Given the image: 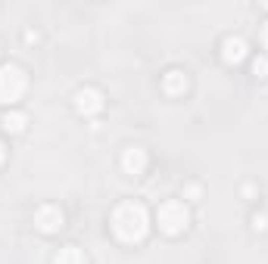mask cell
Returning a JSON list of instances; mask_svg holds the SVG:
<instances>
[{"label":"cell","mask_w":268,"mask_h":264,"mask_svg":"<svg viewBox=\"0 0 268 264\" xmlns=\"http://www.w3.org/2000/svg\"><path fill=\"white\" fill-rule=\"evenodd\" d=\"M224 56H228V59H240V56H244V41H240V38H228V41H224Z\"/></svg>","instance_id":"obj_1"}]
</instances>
